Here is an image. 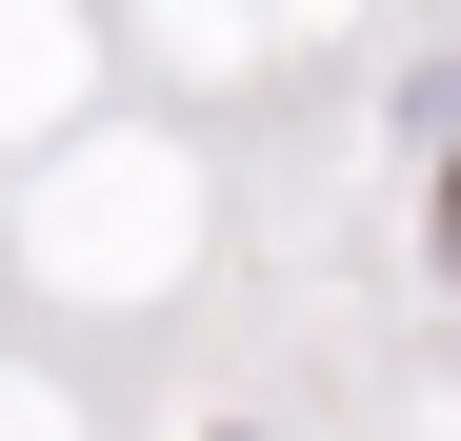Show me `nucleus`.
<instances>
[{
    "label": "nucleus",
    "instance_id": "nucleus-1",
    "mask_svg": "<svg viewBox=\"0 0 461 441\" xmlns=\"http://www.w3.org/2000/svg\"><path fill=\"white\" fill-rule=\"evenodd\" d=\"M441 241H461V181H441Z\"/></svg>",
    "mask_w": 461,
    "mask_h": 441
}]
</instances>
